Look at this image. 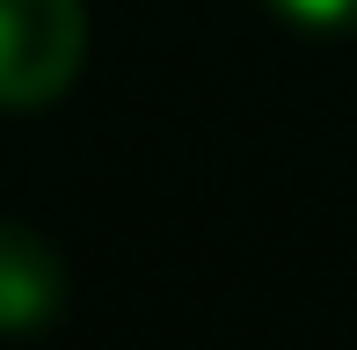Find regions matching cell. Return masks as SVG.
Listing matches in <instances>:
<instances>
[{
	"mask_svg": "<svg viewBox=\"0 0 357 350\" xmlns=\"http://www.w3.org/2000/svg\"><path fill=\"white\" fill-rule=\"evenodd\" d=\"M88 59L80 0H0V109H37L73 88Z\"/></svg>",
	"mask_w": 357,
	"mask_h": 350,
	"instance_id": "6da1fadb",
	"label": "cell"
},
{
	"mask_svg": "<svg viewBox=\"0 0 357 350\" xmlns=\"http://www.w3.org/2000/svg\"><path fill=\"white\" fill-rule=\"evenodd\" d=\"M66 307V263L44 234L8 227L0 219V328L22 336V328H44Z\"/></svg>",
	"mask_w": 357,
	"mask_h": 350,
	"instance_id": "7a4b0ae2",
	"label": "cell"
},
{
	"mask_svg": "<svg viewBox=\"0 0 357 350\" xmlns=\"http://www.w3.org/2000/svg\"><path fill=\"white\" fill-rule=\"evenodd\" d=\"M270 8L306 22V29H350L357 22V0H270Z\"/></svg>",
	"mask_w": 357,
	"mask_h": 350,
	"instance_id": "3957f363",
	"label": "cell"
}]
</instances>
